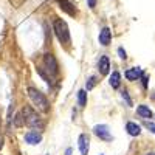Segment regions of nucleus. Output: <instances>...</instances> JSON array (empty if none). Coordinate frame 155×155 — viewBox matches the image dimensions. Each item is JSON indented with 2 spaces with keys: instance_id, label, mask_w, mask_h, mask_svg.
I'll return each mask as SVG.
<instances>
[{
  "instance_id": "ddd939ff",
  "label": "nucleus",
  "mask_w": 155,
  "mask_h": 155,
  "mask_svg": "<svg viewBox=\"0 0 155 155\" xmlns=\"http://www.w3.org/2000/svg\"><path fill=\"white\" fill-rule=\"evenodd\" d=\"M137 113L141 116V118H152V112H150V109L147 107V106H144V104H141V106H138V109H137Z\"/></svg>"
},
{
  "instance_id": "2eb2a0df",
  "label": "nucleus",
  "mask_w": 155,
  "mask_h": 155,
  "mask_svg": "<svg viewBox=\"0 0 155 155\" xmlns=\"http://www.w3.org/2000/svg\"><path fill=\"white\" fill-rule=\"evenodd\" d=\"M78 104H79V107L87 106V92L85 90H79L78 92Z\"/></svg>"
},
{
  "instance_id": "f8f14e48",
  "label": "nucleus",
  "mask_w": 155,
  "mask_h": 155,
  "mask_svg": "<svg viewBox=\"0 0 155 155\" xmlns=\"http://www.w3.org/2000/svg\"><path fill=\"white\" fill-rule=\"evenodd\" d=\"M141 74H143V71H141V68H129L126 71V78L129 81H137L141 78Z\"/></svg>"
},
{
  "instance_id": "6e6552de",
  "label": "nucleus",
  "mask_w": 155,
  "mask_h": 155,
  "mask_svg": "<svg viewBox=\"0 0 155 155\" xmlns=\"http://www.w3.org/2000/svg\"><path fill=\"white\" fill-rule=\"evenodd\" d=\"M25 141H27L28 144H39L42 141V135L39 132H34V130L27 132L25 134Z\"/></svg>"
},
{
  "instance_id": "1a4fd4ad",
  "label": "nucleus",
  "mask_w": 155,
  "mask_h": 155,
  "mask_svg": "<svg viewBox=\"0 0 155 155\" xmlns=\"http://www.w3.org/2000/svg\"><path fill=\"white\" fill-rule=\"evenodd\" d=\"M58 3L61 5V9H62V11H65L67 14H70V16H76V8L68 2V0H58Z\"/></svg>"
},
{
  "instance_id": "5701e85b",
  "label": "nucleus",
  "mask_w": 155,
  "mask_h": 155,
  "mask_svg": "<svg viewBox=\"0 0 155 155\" xmlns=\"http://www.w3.org/2000/svg\"><path fill=\"white\" fill-rule=\"evenodd\" d=\"M141 78H143V87L146 88V87H147V81H149V79H147V76H146V74H141Z\"/></svg>"
},
{
  "instance_id": "9d476101",
  "label": "nucleus",
  "mask_w": 155,
  "mask_h": 155,
  "mask_svg": "<svg viewBox=\"0 0 155 155\" xmlns=\"http://www.w3.org/2000/svg\"><path fill=\"white\" fill-rule=\"evenodd\" d=\"M98 68H99L101 74H107V73H109V70H110V61H109L107 56H102V58L99 59Z\"/></svg>"
},
{
  "instance_id": "bb28decb",
  "label": "nucleus",
  "mask_w": 155,
  "mask_h": 155,
  "mask_svg": "<svg viewBox=\"0 0 155 155\" xmlns=\"http://www.w3.org/2000/svg\"><path fill=\"white\" fill-rule=\"evenodd\" d=\"M153 99H155V96H153Z\"/></svg>"
},
{
  "instance_id": "4be33fe9",
  "label": "nucleus",
  "mask_w": 155,
  "mask_h": 155,
  "mask_svg": "<svg viewBox=\"0 0 155 155\" xmlns=\"http://www.w3.org/2000/svg\"><path fill=\"white\" fill-rule=\"evenodd\" d=\"M87 5H88L90 8H92V9H93V8L96 6V0H87Z\"/></svg>"
},
{
  "instance_id": "7ed1b4c3",
  "label": "nucleus",
  "mask_w": 155,
  "mask_h": 155,
  "mask_svg": "<svg viewBox=\"0 0 155 155\" xmlns=\"http://www.w3.org/2000/svg\"><path fill=\"white\" fill-rule=\"evenodd\" d=\"M22 115H23V121L27 126H30L33 129H44V121L39 118V115L31 107H25L22 110Z\"/></svg>"
},
{
  "instance_id": "f03ea898",
  "label": "nucleus",
  "mask_w": 155,
  "mask_h": 155,
  "mask_svg": "<svg viewBox=\"0 0 155 155\" xmlns=\"http://www.w3.org/2000/svg\"><path fill=\"white\" fill-rule=\"evenodd\" d=\"M53 30H54V34L59 39L61 44H65V45L70 44V31H68V27H67L65 20L56 19L54 20V25H53Z\"/></svg>"
},
{
  "instance_id": "0eeeda50",
  "label": "nucleus",
  "mask_w": 155,
  "mask_h": 155,
  "mask_svg": "<svg viewBox=\"0 0 155 155\" xmlns=\"http://www.w3.org/2000/svg\"><path fill=\"white\" fill-rule=\"evenodd\" d=\"M110 41H112V31H110L107 27H104V28L99 31V44L104 45V47H107V45L110 44Z\"/></svg>"
},
{
  "instance_id": "39448f33",
  "label": "nucleus",
  "mask_w": 155,
  "mask_h": 155,
  "mask_svg": "<svg viewBox=\"0 0 155 155\" xmlns=\"http://www.w3.org/2000/svg\"><path fill=\"white\" fill-rule=\"evenodd\" d=\"M93 134H95L98 138H101L102 141H112V140H113V137L110 135L109 127H107L106 124H96V126L93 127Z\"/></svg>"
},
{
  "instance_id": "423d86ee",
  "label": "nucleus",
  "mask_w": 155,
  "mask_h": 155,
  "mask_svg": "<svg viewBox=\"0 0 155 155\" xmlns=\"http://www.w3.org/2000/svg\"><path fill=\"white\" fill-rule=\"evenodd\" d=\"M78 146H79L81 155H88V147H90V140L85 134H81L78 138Z\"/></svg>"
},
{
  "instance_id": "f257e3e1",
  "label": "nucleus",
  "mask_w": 155,
  "mask_h": 155,
  "mask_svg": "<svg viewBox=\"0 0 155 155\" xmlns=\"http://www.w3.org/2000/svg\"><path fill=\"white\" fill-rule=\"evenodd\" d=\"M28 96L31 98V101H33V104L41 110V112H44V113H47L48 110H50V104H48V99L45 98V95L44 93H41L37 88H33V87H30L28 88Z\"/></svg>"
},
{
  "instance_id": "9b49d317",
  "label": "nucleus",
  "mask_w": 155,
  "mask_h": 155,
  "mask_svg": "<svg viewBox=\"0 0 155 155\" xmlns=\"http://www.w3.org/2000/svg\"><path fill=\"white\" fill-rule=\"evenodd\" d=\"M126 130H127V134L129 135H132V137H138L140 134H141V127L137 124V123H127L126 124Z\"/></svg>"
},
{
  "instance_id": "dca6fc26",
  "label": "nucleus",
  "mask_w": 155,
  "mask_h": 155,
  "mask_svg": "<svg viewBox=\"0 0 155 155\" xmlns=\"http://www.w3.org/2000/svg\"><path fill=\"white\" fill-rule=\"evenodd\" d=\"M95 85H96V78L95 76H90L87 84H85V92H90V90H92Z\"/></svg>"
},
{
  "instance_id": "412c9836",
  "label": "nucleus",
  "mask_w": 155,
  "mask_h": 155,
  "mask_svg": "<svg viewBox=\"0 0 155 155\" xmlns=\"http://www.w3.org/2000/svg\"><path fill=\"white\" fill-rule=\"evenodd\" d=\"M118 54H120V58H121V59H126V58H127L126 51H124L123 48H118Z\"/></svg>"
},
{
  "instance_id": "b1692460",
  "label": "nucleus",
  "mask_w": 155,
  "mask_h": 155,
  "mask_svg": "<svg viewBox=\"0 0 155 155\" xmlns=\"http://www.w3.org/2000/svg\"><path fill=\"white\" fill-rule=\"evenodd\" d=\"M3 147V137H0V149Z\"/></svg>"
},
{
  "instance_id": "6ab92c4d",
  "label": "nucleus",
  "mask_w": 155,
  "mask_h": 155,
  "mask_svg": "<svg viewBox=\"0 0 155 155\" xmlns=\"http://www.w3.org/2000/svg\"><path fill=\"white\" fill-rule=\"evenodd\" d=\"M23 2H27V0H9V3H12L16 8H19V6H20Z\"/></svg>"
},
{
  "instance_id": "a878e982",
  "label": "nucleus",
  "mask_w": 155,
  "mask_h": 155,
  "mask_svg": "<svg viewBox=\"0 0 155 155\" xmlns=\"http://www.w3.org/2000/svg\"><path fill=\"white\" fill-rule=\"evenodd\" d=\"M147 155H155V152H149V153H147Z\"/></svg>"
},
{
  "instance_id": "393cba45",
  "label": "nucleus",
  "mask_w": 155,
  "mask_h": 155,
  "mask_svg": "<svg viewBox=\"0 0 155 155\" xmlns=\"http://www.w3.org/2000/svg\"><path fill=\"white\" fill-rule=\"evenodd\" d=\"M65 155H71V149H70V147L65 150Z\"/></svg>"
},
{
  "instance_id": "aec40b11",
  "label": "nucleus",
  "mask_w": 155,
  "mask_h": 155,
  "mask_svg": "<svg viewBox=\"0 0 155 155\" xmlns=\"http://www.w3.org/2000/svg\"><path fill=\"white\" fill-rule=\"evenodd\" d=\"M146 127L149 129L152 134H155V124H153V123H149V121H147V123H146Z\"/></svg>"
},
{
  "instance_id": "f3484780",
  "label": "nucleus",
  "mask_w": 155,
  "mask_h": 155,
  "mask_svg": "<svg viewBox=\"0 0 155 155\" xmlns=\"http://www.w3.org/2000/svg\"><path fill=\"white\" fill-rule=\"evenodd\" d=\"M25 124V121H23V115L22 113H17L16 115V118H14V126L16 127H22Z\"/></svg>"
},
{
  "instance_id": "a211bd4d",
  "label": "nucleus",
  "mask_w": 155,
  "mask_h": 155,
  "mask_svg": "<svg viewBox=\"0 0 155 155\" xmlns=\"http://www.w3.org/2000/svg\"><path fill=\"white\" fill-rule=\"evenodd\" d=\"M121 95H123V98L126 99V102H127V104H129V106H132V99L129 98V95H127V90H124V92H121Z\"/></svg>"
},
{
  "instance_id": "4468645a",
  "label": "nucleus",
  "mask_w": 155,
  "mask_h": 155,
  "mask_svg": "<svg viewBox=\"0 0 155 155\" xmlns=\"http://www.w3.org/2000/svg\"><path fill=\"white\" fill-rule=\"evenodd\" d=\"M109 82H110V85H112L113 88H118L120 84H121V74H120L118 71H113L112 76H110V79H109Z\"/></svg>"
},
{
  "instance_id": "20e7f679",
  "label": "nucleus",
  "mask_w": 155,
  "mask_h": 155,
  "mask_svg": "<svg viewBox=\"0 0 155 155\" xmlns=\"http://www.w3.org/2000/svg\"><path fill=\"white\" fill-rule=\"evenodd\" d=\"M44 64H45V67H47V71L51 74V76H56L58 74V62H56V58L51 54V53H47L44 56Z\"/></svg>"
}]
</instances>
